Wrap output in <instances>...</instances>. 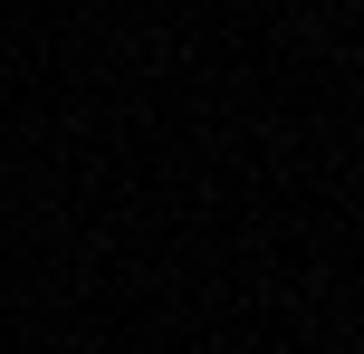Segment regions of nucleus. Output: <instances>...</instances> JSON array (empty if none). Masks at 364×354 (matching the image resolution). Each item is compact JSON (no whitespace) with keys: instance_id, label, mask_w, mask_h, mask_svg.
<instances>
[]
</instances>
